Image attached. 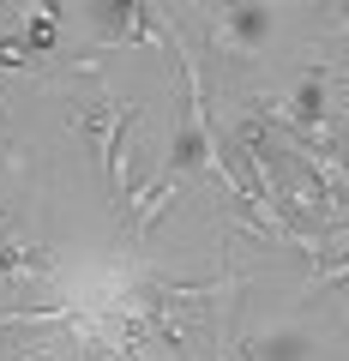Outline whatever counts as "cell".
I'll return each mask as SVG.
<instances>
[{
    "label": "cell",
    "instance_id": "obj_1",
    "mask_svg": "<svg viewBox=\"0 0 349 361\" xmlns=\"http://www.w3.org/2000/svg\"><path fill=\"white\" fill-rule=\"evenodd\" d=\"M265 37V6H223V13H211V49L223 54H253V42Z\"/></svg>",
    "mask_w": 349,
    "mask_h": 361
},
{
    "label": "cell",
    "instance_id": "obj_2",
    "mask_svg": "<svg viewBox=\"0 0 349 361\" xmlns=\"http://www.w3.org/2000/svg\"><path fill=\"white\" fill-rule=\"evenodd\" d=\"M0 66H6V73L30 66V49H25V42H13V37H6V42H0Z\"/></svg>",
    "mask_w": 349,
    "mask_h": 361
}]
</instances>
